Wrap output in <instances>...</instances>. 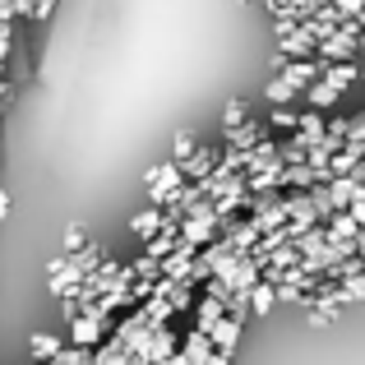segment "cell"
Wrapping results in <instances>:
<instances>
[{
  "label": "cell",
  "instance_id": "22",
  "mask_svg": "<svg viewBox=\"0 0 365 365\" xmlns=\"http://www.w3.org/2000/svg\"><path fill=\"white\" fill-rule=\"evenodd\" d=\"M268 125H273V130H301V111H292V107H273L268 111Z\"/></svg>",
  "mask_w": 365,
  "mask_h": 365
},
{
  "label": "cell",
  "instance_id": "31",
  "mask_svg": "<svg viewBox=\"0 0 365 365\" xmlns=\"http://www.w3.org/2000/svg\"><path fill=\"white\" fill-rule=\"evenodd\" d=\"M28 365H56V361H28Z\"/></svg>",
  "mask_w": 365,
  "mask_h": 365
},
{
  "label": "cell",
  "instance_id": "27",
  "mask_svg": "<svg viewBox=\"0 0 365 365\" xmlns=\"http://www.w3.org/2000/svg\"><path fill=\"white\" fill-rule=\"evenodd\" d=\"M347 213H351V217H356V227H361V232H365V199H356V204H351V208H347Z\"/></svg>",
  "mask_w": 365,
  "mask_h": 365
},
{
  "label": "cell",
  "instance_id": "14",
  "mask_svg": "<svg viewBox=\"0 0 365 365\" xmlns=\"http://www.w3.org/2000/svg\"><path fill=\"white\" fill-rule=\"evenodd\" d=\"M241 329L245 324L241 319H222L213 333H208V342H213V351H222V356H232L236 351V342H241Z\"/></svg>",
  "mask_w": 365,
  "mask_h": 365
},
{
  "label": "cell",
  "instance_id": "17",
  "mask_svg": "<svg viewBox=\"0 0 365 365\" xmlns=\"http://www.w3.org/2000/svg\"><path fill=\"white\" fill-rule=\"evenodd\" d=\"M324 134H329V116H324V111H305V116H301V130H296V139H301L305 148H314Z\"/></svg>",
  "mask_w": 365,
  "mask_h": 365
},
{
  "label": "cell",
  "instance_id": "11",
  "mask_svg": "<svg viewBox=\"0 0 365 365\" xmlns=\"http://www.w3.org/2000/svg\"><path fill=\"white\" fill-rule=\"evenodd\" d=\"M319 79L329 83L333 93H347L351 83L361 79V65H356V61H342V65H324V74H319Z\"/></svg>",
  "mask_w": 365,
  "mask_h": 365
},
{
  "label": "cell",
  "instance_id": "30",
  "mask_svg": "<svg viewBox=\"0 0 365 365\" xmlns=\"http://www.w3.org/2000/svg\"><path fill=\"white\" fill-rule=\"evenodd\" d=\"M167 365H190V361H185V356H180V351H176V356H171Z\"/></svg>",
  "mask_w": 365,
  "mask_h": 365
},
{
  "label": "cell",
  "instance_id": "8",
  "mask_svg": "<svg viewBox=\"0 0 365 365\" xmlns=\"http://www.w3.org/2000/svg\"><path fill=\"white\" fill-rule=\"evenodd\" d=\"M217 158H222V148H199L195 158L185 162V167H180V176L190 180V185H199V180H208L217 171Z\"/></svg>",
  "mask_w": 365,
  "mask_h": 365
},
{
  "label": "cell",
  "instance_id": "28",
  "mask_svg": "<svg viewBox=\"0 0 365 365\" xmlns=\"http://www.w3.org/2000/svg\"><path fill=\"white\" fill-rule=\"evenodd\" d=\"M227 361H232V356H222V351H213V356H208L204 365H227Z\"/></svg>",
  "mask_w": 365,
  "mask_h": 365
},
{
  "label": "cell",
  "instance_id": "2",
  "mask_svg": "<svg viewBox=\"0 0 365 365\" xmlns=\"http://www.w3.org/2000/svg\"><path fill=\"white\" fill-rule=\"evenodd\" d=\"M143 180H148V208H167L171 199L180 195V185H185V176H180V167L171 158L158 162V167H153Z\"/></svg>",
  "mask_w": 365,
  "mask_h": 365
},
{
  "label": "cell",
  "instance_id": "3",
  "mask_svg": "<svg viewBox=\"0 0 365 365\" xmlns=\"http://www.w3.org/2000/svg\"><path fill=\"white\" fill-rule=\"evenodd\" d=\"M273 65H277V79L292 83L296 93H305L310 83H319V74H324V65H319V61H282V56H277Z\"/></svg>",
  "mask_w": 365,
  "mask_h": 365
},
{
  "label": "cell",
  "instance_id": "12",
  "mask_svg": "<svg viewBox=\"0 0 365 365\" xmlns=\"http://www.w3.org/2000/svg\"><path fill=\"white\" fill-rule=\"evenodd\" d=\"M222 319H227V305H222V301H213V296L195 301V329H199V333H213Z\"/></svg>",
  "mask_w": 365,
  "mask_h": 365
},
{
  "label": "cell",
  "instance_id": "29",
  "mask_svg": "<svg viewBox=\"0 0 365 365\" xmlns=\"http://www.w3.org/2000/svg\"><path fill=\"white\" fill-rule=\"evenodd\" d=\"M9 213V190H0V217Z\"/></svg>",
  "mask_w": 365,
  "mask_h": 365
},
{
  "label": "cell",
  "instance_id": "15",
  "mask_svg": "<svg viewBox=\"0 0 365 365\" xmlns=\"http://www.w3.org/2000/svg\"><path fill=\"white\" fill-rule=\"evenodd\" d=\"M65 347H70V342H65V338H56V333H46V329L28 338V351H33V361H56Z\"/></svg>",
  "mask_w": 365,
  "mask_h": 365
},
{
  "label": "cell",
  "instance_id": "16",
  "mask_svg": "<svg viewBox=\"0 0 365 365\" xmlns=\"http://www.w3.org/2000/svg\"><path fill=\"white\" fill-rule=\"evenodd\" d=\"M180 356H185L190 365H204L208 356H213V342H208V333L190 329V333H185V342H180Z\"/></svg>",
  "mask_w": 365,
  "mask_h": 365
},
{
  "label": "cell",
  "instance_id": "20",
  "mask_svg": "<svg viewBox=\"0 0 365 365\" xmlns=\"http://www.w3.org/2000/svg\"><path fill=\"white\" fill-rule=\"evenodd\" d=\"M273 305H277V292H273L268 282H259L255 292H250V314H268Z\"/></svg>",
  "mask_w": 365,
  "mask_h": 365
},
{
  "label": "cell",
  "instance_id": "7",
  "mask_svg": "<svg viewBox=\"0 0 365 365\" xmlns=\"http://www.w3.org/2000/svg\"><path fill=\"white\" fill-rule=\"evenodd\" d=\"M176 351H180V342H176V333H171V324H167V329H153L143 361H148V365H167L171 356H176Z\"/></svg>",
  "mask_w": 365,
  "mask_h": 365
},
{
  "label": "cell",
  "instance_id": "1",
  "mask_svg": "<svg viewBox=\"0 0 365 365\" xmlns=\"http://www.w3.org/2000/svg\"><path fill=\"white\" fill-rule=\"evenodd\" d=\"M361 24L351 19V24H338L329 37H324L319 46H314V61L319 65H342V61H356V51H361Z\"/></svg>",
  "mask_w": 365,
  "mask_h": 365
},
{
  "label": "cell",
  "instance_id": "9",
  "mask_svg": "<svg viewBox=\"0 0 365 365\" xmlns=\"http://www.w3.org/2000/svg\"><path fill=\"white\" fill-rule=\"evenodd\" d=\"M259 143H264V125L259 120H245V125H236V130H227V148L232 153H255Z\"/></svg>",
  "mask_w": 365,
  "mask_h": 365
},
{
  "label": "cell",
  "instance_id": "6",
  "mask_svg": "<svg viewBox=\"0 0 365 365\" xmlns=\"http://www.w3.org/2000/svg\"><path fill=\"white\" fill-rule=\"evenodd\" d=\"M195 259H199V250L180 245L176 255L162 259V277H167V282H195Z\"/></svg>",
  "mask_w": 365,
  "mask_h": 365
},
{
  "label": "cell",
  "instance_id": "25",
  "mask_svg": "<svg viewBox=\"0 0 365 365\" xmlns=\"http://www.w3.org/2000/svg\"><path fill=\"white\" fill-rule=\"evenodd\" d=\"M342 292H347V301H365V277L361 273L347 277V282H342Z\"/></svg>",
  "mask_w": 365,
  "mask_h": 365
},
{
  "label": "cell",
  "instance_id": "19",
  "mask_svg": "<svg viewBox=\"0 0 365 365\" xmlns=\"http://www.w3.org/2000/svg\"><path fill=\"white\" fill-rule=\"evenodd\" d=\"M329 245V236H324V227H314V232H305L301 241H296V255H301V264L305 259H319V250Z\"/></svg>",
  "mask_w": 365,
  "mask_h": 365
},
{
  "label": "cell",
  "instance_id": "5",
  "mask_svg": "<svg viewBox=\"0 0 365 365\" xmlns=\"http://www.w3.org/2000/svg\"><path fill=\"white\" fill-rule=\"evenodd\" d=\"M102 333H107V319H88V314H79V319H70V347L98 351L102 347Z\"/></svg>",
  "mask_w": 365,
  "mask_h": 365
},
{
  "label": "cell",
  "instance_id": "4",
  "mask_svg": "<svg viewBox=\"0 0 365 365\" xmlns=\"http://www.w3.org/2000/svg\"><path fill=\"white\" fill-rule=\"evenodd\" d=\"M314 37H310V28H292V33H282L277 37V56H282V61H314Z\"/></svg>",
  "mask_w": 365,
  "mask_h": 365
},
{
  "label": "cell",
  "instance_id": "18",
  "mask_svg": "<svg viewBox=\"0 0 365 365\" xmlns=\"http://www.w3.org/2000/svg\"><path fill=\"white\" fill-rule=\"evenodd\" d=\"M338 98H342V93H333V88H329V83H324V79L305 88V102H310V111H329V107H333V102H338Z\"/></svg>",
  "mask_w": 365,
  "mask_h": 365
},
{
  "label": "cell",
  "instance_id": "26",
  "mask_svg": "<svg viewBox=\"0 0 365 365\" xmlns=\"http://www.w3.org/2000/svg\"><path fill=\"white\" fill-rule=\"evenodd\" d=\"M51 9H56V0H33L28 19H37V24H42V19H51Z\"/></svg>",
  "mask_w": 365,
  "mask_h": 365
},
{
  "label": "cell",
  "instance_id": "24",
  "mask_svg": "<svg viewBox=\"0 0 365 365\" xmlns=\"http://www.w3.org/2000/svg\"><path fill=\"white\" fill-rule=\"evenodd\" d=\"M79 250H88V236H83V227H65V255H79Z\"/></svg>",
  "mask_w": 365,
  "mask_h": 365
},
{
  "label": "cell",
  "instance_id": "13",
  "mask_svg": "<svg viewBox=\"0 0 365 365\" xmlns=\"http://www.w3.org/2000/svg\"><path fill=\"white\" fill-rule=\"evenodd\" d=\"M162 227H167V213H162V208H143V213H134V222H130V232L139 236L143 245L153 241V236L162 232Z\"/></svg>",
  "mask_w": 365,
  "mask_h": 365
},
{
  "label": "cell",
  "instance_id": "10",
  "mask_svg": "<svg viewBox=\"0 0 365 365\" xmlns=\"http://www.w3.org/2000/svg\"><path fill=\"white\" fill-rule=\"evenodd\" d=\"M176 250H180V227H176V222H167V227H162V232L153 236L148 245H143V255H148L153 264H162V259L176 255Z\"/></svg>",
  "mask_w": 365,
  "mask_h": 365
},
{
  "label": "cell",
  "instance_id": "23",
  "mask_svg": "<svg viewBox=\"0 0 365 365\" xmlns=\"http://www.w3.org/2000/svg\"><path fill=\"white\" fill-rule=\"evenodd\" d=\"M245 120H250V107H245V102H241V98L227 102V111H222V130H236V125H245Z\"/></svg>",
  "mask_w": 365,
  "mask_h": 365
},
{
  "label": "cell",
  "instance_id": "21",
  "mask_svg": "<svg viewBox=\"0 0 365 365\" xmlns=\"http://www.w3.org/2000/svg\"><path fill=\"white\" fill-rule=\"evenodd\" d=\"M264 98H268V107H287V102L296 98V88H292V83H282V79H268L264 83Z\"/></svg>",
  "mask_w": 365,
  "mask_h": 365
}]
</instances>
